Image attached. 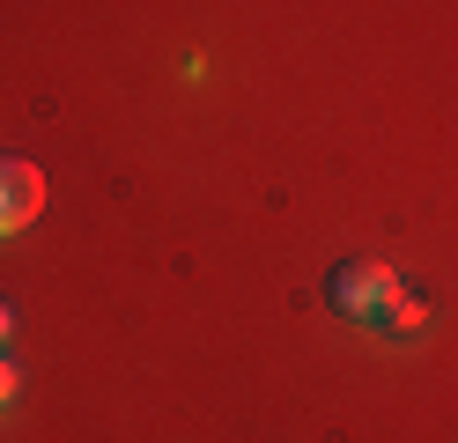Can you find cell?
Wrapping results in <instances>:
<instances>
[{
	"label": "cell",
	"mask_w": 458,
	"mask_h": 443,
	"mask_svg": "<svg viewBox=\"0 0 458 443\" xmlns=\"http://www.w3.org/2000/svg\"><path fill=\"white\" fill-rule=\"evenodd\" d=\"M0 340H8V303H0Z\"/></svg>",
	"instance_id": "cell-5"
},
{
	"label": "cell",
	"mask_w": 458,
	"mask_h": 443,
	"mask_svg": "<svg viewBox=\"0 0 458 443\" xmlns=\"http://www.w3.org/2000/svg\"><path fill=\"white\" fill-rule=\"evenodd\" d=\"M45 215V170L22 156H0V236H22Z\"/></svg>",
	"instance_id": "cell-2"
},
{
	"label": "cell",
	"mask_w": 458,
	"mask_h": 443,
	"mask_svg": "<svg viewBox=\"0 0 458 443\" xmlns=\"http://www.w3.org/2000/svg\"><path fill=\"white\" fill-rule=\"evenodd\" d=\"M421 318H428V311H421V295H407V288H399V295H392V303H385L377 318H369V325L399 340V333H421Z\"/></svg>",
	"instance_id": "cell-3"
},
{
	"label": "cell",
	"mask_w": 458,
	"mask_h": 443,
	"mask_svg": "<svg viewBox=\"0 0 458 443\" xmlns=\"http://www.w3.org/2000/svg\"><path fill=\"white\" fill-rule=\"evenodd\" d=\"M399 288H407V281H399L385 259H340L333 274H326V303H333L340 318H362V325H369Z\"/></svg>",
	"instance_id": "cell-1"
},
{
	"label": "cell",
	"mask_w": 458,
	"mask_h": 443,
	"mask_svg": "<svg viewBox=\"0 0 458 443\" xmlns=\"http://www.w3.org/2000/svg\"><path fill=\"white\" fill-rule=\"evenodd\" d=\"M15 384H22V377H15V362H8V354H0V406L15 399Z\"/></svg>",
	"instance_id": "cell-4"
}]
</instances>
